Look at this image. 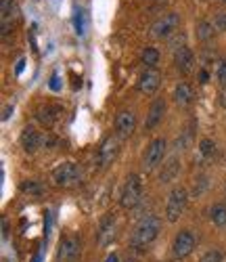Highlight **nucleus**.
<instances>
[{
  "instance_id": "9d476101",
  "label": "nucleus",
  "mask_w": 226,
  "mask_h": 262,
  "mask_svg": "<svg viewBox=\"0 0 226 262\" xmlns=\"http://www.w3.org/2000/svg\"><path fill=\"white\" fill-rule=\"evenodd\" d=\"M136 130V113L132 109H122L115 117V135L120 139H128Z\"/></svg>"
},
{
  "instance_id": "7ed1b4c3",
  "label": "nucleus",
  "mask_w": 226,
  "mask_h": 262,
  "mask_svg": "<svg viewBox=\"0 0 226 262\" xmlns=\"http://www.w3.org/2000/svg\"><path fill=\"white\" fill-rule=\"evenodd\" d=\"M142 199V181L138 174H130L126 178V185L122 189V197H120V204L124 210H132L140 204Z\"/></svg>"
},
{
  "instance_id": "a878e982",
  "label": "nucleus",
  "mask_w": 226,
  "mask_h": 262,
  "mask_svg": "<svg viewBox=\"0 0 226 262\" xmlns=\"http://www.w3.org/2000/svg\"><path fill=\"white\" fill-rule=\"evenodd\" d=\"M74 21H76V32H78L80 36H84V32H86V17H84V11H76Z\"/></svg>"
},
{
  "instance_id": "c756f323",
  "label": "nucleus",
  "mask_w": 226,
  "mask_h": 262,
  "mask_svg": "<svg viewBox=\"0 0 226 262\" xmlns=\"http://www.w3.org/2000/svg\"><path fill=\"white\" fill-rule=\"evenodd\" d=\"M42 145H44L46 149H53V145H55V137H53V135L42 137Z\"/></svg>"
},
{
  "instance_id": "393cba45",
  "label": "nucleus",
  "mask_w": 226,
  "mask_h": 262,
  "mask_svg": "<svg viewBox=\"0 0 226 262\" xmlns=\"http://www.w3.org/2000/svg\"><path fill=\"white\" fill-rule=\"evenodd\" d=\"M199 262H222V249H218V247L207 249V252L199 258Z\"/></svg>"
},
{
  "instance_id": "c85d7f7f",
  "label": "nucleus",
  "mask_w": 226,
  "mask_h": 262,
  "mask_svg": "<svg viewBox=\"0 0 226 262\" xmlns=\"http://www.w3.org/2000/svg\"><path fill=\"white\" fill-rule=\"evenodd\" d=\"M218 82L222 88H226V59H222L218 65Z\"/></svg>"
},
{
  "instance_id": "f704fd0d",
  "label": "nucleus",
  "mask_w": 226,
  "mask_h": 262,
  "mask_svg": "<svg viewBox=\"0 0 226 262\" xmlns=\"http://www.w3.org/2000/svg\"><path fill=\"white\" fill-rule=\"evenodd\" d=\"M23 63H26V59H19V63H17V74H21V71H23Z\"/></svg>"
},
{
  "instance_id": "6ab92c4d",
  "label": "nucleus",
  "mask_w": 226,
  "mask_h": 262,
  "mask_svg": "<svg viewBox=\"0 0 226 262\" xmlns=\"http://www.w3.org/2000/svg\"><path fill=\"white\" fill-rule=\"evenodd\" d=\"M159 51L153 49V46H145V49L140 51V63L145 65L147 69H155L157 63H159Z\"/></svg>"
},
{
  "instance_id": "f03ea898",
  "label": "nucleus",
  "mask_w": 226,
  "mask_h": 262,
  "mask_svg": "<svg viewBox=\"0 0 226 262\" xmlns=\"http://www.w3.org/2000/svg\"><path fill=\"white\" fill-rule=\"evenodd\" d=\"M186 204H188V191L184 187H174L168 199H165V220L176 222L184 214Z\"/></svg>"
},
{
  "instance_id": "4be33fe9",
  "label": "nucleus",
  "mask_w": 226,
  "mask_h": 262,
  "mask_svg": "<svg viewBox=\"0 0 226 262\" xmlns=\"http://www.w3.org/2000/svg\"><path fill=\"white\" fill-rule=\"evenodd\" d=\"M213 32H216V28H213V23L211 21H199L197 23V28H195V34H197V40L201 42H209L213 38Z\"/></svg>"
},
{
  "instance_id": "e433bc0d",
  "label": "nucleus",
  "mask_w": 226,
  "mask_h": 262,
  "mask_svg": "<svg viewBox=\"0 0 226 262\" xmlns=\"http://www.w3.org/2000/svg\"><path fill=\"white\" fill-rule=\"evenodd\" d=\"M222 3H224V5H226V0H222Z\"/></svg>"
},
{
  "instance_id": "bb28decb",
  "label": "nucleus",
  "mask_w": 226,
  "mask_h": 262,
  "mask_svg": "<svg viewBox=\"0 0 226 262\" xmlns=\"http://www.w3.org/2000/svg\"><path fill=\"white\" fill-rule=\"evenodd\" d=\"M211 23L218 32H226V13H216V17H213Z\"/></svg>"
},
{
  "instance_id": "0eeeda50",
  "label": "nucleus",
  "mask_w": 226,
  "mask_h": 262,
  "mask_svg": "<svg viewBox=\"0 0 226 262\" xmlns=\"http://www.w3.org/2000/svg\"><path fill=\"white\" fill-rule=\"evenodd\" d=\"M82 254V239L78 235L63 237L61 243L57 247V262H76Z\"/></svg>"
},
{
  "instance_id": "2eb2a0df",
  "label": "nucleus",
  "mask_w": 226,
  "mask_h": 262,
  "mask_svg": "<svg viewBox=\"0 0 226 262\" xmlns=\"http://www.w3.org/2000/svg\"><path fill=\"white\" fill-rule=\"evenodd\" d=\"M0 13H3V36H7L13 28V21L19 15V7L15 0H3L0 3Z\"/></svg>"
},
{
  "instance_id": "7c9ffc66",
  "label": "nucleus",
  "mask_w": 226,
  "mask_h": 262,
  "mask_svg": "<svg viewBox=\"0 0 226 262\" xmlns=\"http://www.w3.org/2000/svg\"><path fill=\"white\" fill-rule=\"evenodd\" d=\"M199 82H201V84H207V82H209V71L205 67L199 69Z\"/></svg>"
},
{
  "instance_id": "c9c22d12",
  "label": "nucleus",
  "mask_w": 226,
  "mask_h": 262,
  "mask_svg": "<svg viewBox=\"0 0 226 262\" xmlns=\"http://www.w3.org/2000/svg\"><path fill=\"white\" fill-rule=\"evenodd\" d=\"M126 262H134V260H126Z\"/></svg>"
},
{
  "instance_id": "cd10ccee",
  "label": "nucleus",
  "mask_w": 226,
  "mask_h": 262,
  "mask_svg": "<svg viewBox=\"0 0 226 262\" xmlns=\"http://www.w3.org/2000/svg\"><path fill=\"white\" fill-rule=\"evenodd\" d=\"M180 46H186L184 44V34H174L170 38V49L176 51V49H180Z\"/></svg>"
},
{
  "instance_id": "ddd939ff",
  "label": "nucleus",
  "mask_w": 226,
  "mask_h": 262,
  "mask_svg": "<svg viewBox=\"0 0 226 262\" xmlns=\"http://www.w3.org/2000/svg\"><path fill=\"white\" fill-rule=\"evenodd\" d=\"M19 143H21V147L26 153H36L38 147L42 145V137L34 126H26L19 135Z\"/></svg>"
},
{
  "instance_id": "473e14b6",
  "label": "nucleus",
  "mask_w": 226,
  "mask_h": 262,
  "mask_svg": "<svg viewBox=\"0 0 226 262\" xmlns=\"http://www.w3.org/2000/svg\"><path fill=\"white\" fill-rule=\"evenodd\" d=\"M51 88H53V90H59V76H53V78H51Z\"/></svg>"
},
{
  "instance_id": "a211bd4d",
  "label": "nucleus",
  "mask_w": 226,
  "mask_h": 262,
  "mask_svg": "<svg viewBox=\"0 0 226 262\" xmlns=\"http://www.w3.org/2000/svg\"><path fill=\"white\" fill-rule=\"evenodd\" d=\"M195 99V90L191 84H186V82H180V84H176L174 88V101L176 105H180V107H188L193 103Z\"/></svg>"
},
{
  "instance_id": "f257e3e1",
  "label": "nucleus",
  "mask_w": 226,
  "mask_h": 262,
  "mask_svg": "<svg viewBox=\"0 0 226 262\" xmlns=\"http://www.w3.org/2000/svg\"><path fill=\"white\" fill-rule=\"evenodd\" d=\"M159 231H161V218L155 216V214H145L130 235V247L134 249H142L151 245L153 241L159 237Z\"/></svg>"
},
{
  "instance_id": "f8f14e48",
  "label": "nucleus",
  "mask_w": 226,
  "mask_h": 262,
  "mask_svg": "<svg viewBox=\"0 0 226 262\" xmlns=\"http://www.w3.org/2000/svg\"><path fill=\"white\" fill-rule=\"evenodd\" d=\"M161 86V74L157 69H147L138 80V90L142 94H155Z\"/></svg>"
},
{
  "instance_id": "4c0bfd02",
  "label": "nucleus",
  "mask_w": 226,
  "mask_h": 262,
  "mask_svg": "<svg viewBox=\"0 0 226 262\" xmlns=\"http://www.w3.org/2000/svg\"><path fill=\"white\" fill-rule=\"evenodd\" d=\"M224 195H226V189H224Z\"/></svg>"
},
{
  "instance_id": "2f4dec72",
  "label": "nucleus",
  "mask_w": 226,
  "mask_h": 262,
  "mask_svg": "<svg viewBox=\"0 0 226 262\" xmlns=\"http://www.w3.org/2000/svg\"><path fill=\"white\" fill-rule=\"evenodd\" d=\"M11 113H13V105H7V107H5V111H3V120H9Z\"/></svg>"
},
{
  "instance_id": "5701e85b",
  "label": "nucleus",
  "mask_w": 226,
  "mask_h": 262,
  "mask_svg": "<svg viewBox=\"0 0 226 262\" xmlns=\"http://www.w3.org/2000/svg\"><path fill=\"white\" fill-rule=\"evenodd\" d=\"M199 156L205 162L213 160V156H216V143H213L211 139H201L199 141Z\"/></svg>"
},
{
  "instance_id": "412c9836",
  "label": "nucleus",
  "mask_w": 226,
  "mask_h": 262,
  "mask_svg": "<svg viewBox=\"0 0 226 262\" xmlns=\"http://www.w3.org/2000/svg\"><path fill=\"white\" fill-rule=\"evenodd\" d=\"M209 220L220 229H226V204H213L209 208Z\"/></svg>"
},
{
  "instance_id": "6e6552de",
  "label": "nucleus",
  "mask_w": 226,
  "mask_h": 262,
  "mask_svg": "<svg viewBox=\"0 0 226 262\" xmlns=\"http://www.w3.org/2000/svg\"><path fill=\"white\" fill-rule=\"evenodd\" d=\"M53 183L57 187H74L80 183V168L74 162H65L53 170Z\"/></svg>"
},
{
  "instance_id": "b1692460",
  "label": "nucleus",
  "mask_w": 226,
  "mask_h": 262,
  "mask_svg": "<svg viewBox=\"0 0 226 262\" xmlns=\"http://www.w3.org/2000/svg\"><path fill=\"white\" fill-rule=\"evenodd\" d=\"M19 189H21V193H26V195H42V191H44L42 183H40V181H34V178L21 181Z\"/></svg>"
},
{
  "instance_id": "f3484780",
  "label": "nucleus",
  "mask_w": 226,
  "mask_h": 262,
  "mask_svg": "<svg viewBox=\"0 0 226 262\" xmlns=\"http://www.w3.org/2000/svg\"><path fill=\"white\" fill-rule=\"evenodd\" d=\"M163 113H165V101L163 99H155V101H153V105L149 107V113H147V120H145V128L153 130L163 120Z\"/></svg>"
},
{
  "instance_id": "39448f33",
  "label": "nucleus",
  "mask_w": 226,
  "mask_h": 262,
  "mask_svg": "<svg viewBox=\"0 0 226 262\" xmlns=\"http://www.w3.org/2000/svg\"><path fill=\"white\" fill-rule=\"evenodd\" d=\"M180 15L174 13V11H170V13H163L155 23L151 26V36L157 40H163V38H172V36L176 34L178 26H180Z\"/></svg>"
},
{
  "instance_id": "dca6fc26",
  "label": "nucleus",
  "mask_w": 226,
  "mask_h": 262,
  "mask_svg": "<svg viewBox=\"0 0 226 262\" xmlns=\"http://www.w3.org/2000/svg\"><path fill=\"white\" fill-rule=\"evenodd\" d=\"M115 235V214H107V216L101 220L99 224V231H97V239L101 245H107Z\"/></svg>"
},
{
  "instance_id": "aec40b11",
  "label": "nucleus",
  "mask_w": 226,
  "mask_h": 262,
  "mask_svg": "<svg viewBox=\"0 0 226 262\" xmlns=\"http://www.w3.org/2000/svg\"><path fill=\"white\" fill-rule=\"evenodd\" d=\"M178 170H180V164H178V158H176V156H172L168 162L163 164V172H161V176H159V181H161V183H172L174 178H176V174H178Z\"/></svg>"
},
{
  "instance_id": "423d86ee",
  "label": "nucleus",
  "mask_w": 226,
  "mask_h": 262,
  "mask_svg": "<svg viewBox=\"0 0 226 262\" xmlns=\"http://www.w3.org/2000/svg\"><path fill=\"white\" fill-rule=\"evenodd\" d=\"M117 153H120V137H113L109 135L103 143H101V147L97 151V168H107V166H111L117 158Z\"/></svg>"
},
{
  "instance_id": "1a4fd4ad",
  "label": "nucleus",
  "mask_w": 226,
  "mask_h": 262,
  "mask_svg": "<svg viewBox=\"0 0 226 262\" xmlns=\"http://www.w3.org/2000/svg\"><path fill=\"white\" fill-rule=\"evenodd\" d=\"M195 247H197V239H195V235L191 231H178L176 233L174 241H172V254H174V258L182 260L186 256H191L195 252Z\"/></svg>"
},
{
  "instance_id": "9b49d317",
  "label": "nucleus",
  "mask_w": 226,
  "mask_h": 262,
  "mask_svg": "<svg viewBox=\"0 0 226 262\" xmlns=\"http://www.w3.org/2000/svg\"><path fill=\"white\" fill-rule=\"evenodd\" d=\"M63 115V107L61 105H44L36 111V120L40 122V126L44 128H53Z\"/></svg>"
},
{
  "instance_id": "72a5a7b5",
  "label": "nucleus",
  "mask_w": 226,
  "mask_h": 262,
  "mask_svg": "<svg viewBox=\"0 0 226 262\" xmlns=\"http://www.w3.org/2000/svg\"><path fill=\"white\" fill-rule=\"evenodd\" d=\"M105 262H120V256H117V254H109Z\"/></svg>"
},
{
  "instance_id": "4468645a",
  "label": "nucleus",
  "mask_w": 226,
  "mask_h": 262,
  "mask_svg": "<svg viewBox=\"0 0 226 262\" xmlns=\"http://www.w3.org/2000/svg\"><path fill=\"white\" fill-rule=\"evenodd\" d=\"M174 63L178 67V71L180 74H191L193 67H195V55L193 51L188 49V46H180V49H176L174 51Z\"/></svg>"
},
{
  "instance_id": "20e7f679",
  "label": "nucleus",
  "mask_w": 226,
  "mask_h": 262,
  "mask_svg": "<svg viewBox=\"0 0 226 262\" xmlns=\"http://www.w3.org/2000/svg\"><path fill=\"white\" fill-rule=\"evenodd\" d=\"M165 151H168V141L163 137H157L149 143V147L145 151V156H142V168L147 172H153L157 168V166L163 162L165 158Z\"/></svg>"
}]
</instances>
